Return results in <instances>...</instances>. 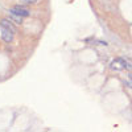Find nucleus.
Masks as SVG:
<instances>
[{
    "label": "nucleus",
    "mask_w": 132,
    "mask_h": 132,
    "mask_svg": "<svg viewBox=\"0 0 132 132\" xmlns=\"http://www.w3.org/2000/svg\"><path fill=\"white\" fill-rule=\"evenodd\" d=\"M128 77H129V79H132V71H129V74H128Z\"/></svg>",
    "instance_id": "nucleus-8"
},
{
    "label": "nucleus",
    "mask_w": 132,
    "mask_h": 132,
    "mask_svg": "<svg viewBox=\"0 0 132 132\" xmlns=\"http://www.w3.org/2000/svg\"><path fill=\"white\" fill-rule=\"evenodd\" d=\"M0 27L2 28H4V29H8V30H11V32H16V28H15V25L11 23V21L8 20V19H2L0 20Z\"/></svg>",
    "instance_id": "nucleus-3"
},
{
    "label": "nucleus",
    "mask_w": 132,
    "mask_h": 132,
    "mask_svg": "<svg viewBox=\"0 0 132 132\" xmlns=\"http://www.w3.org/2000/svg\"><path fill=\"white\" fill-rule=\"evenodd\" d=\"M110 68H111L114 71H122V70H124L126 68L131 70L132 66H131L128 62H126V60H123V58H115L111 63H110Z\"/></svg>",
    "instance_id": "nucleus-1"
},
{
    "label": "nucleus",
    "mask_w": 132,
    "mask_h": 132,
    "mask_svg": "<svg viewBox=\"0 0 132 132\" xmlns=\"http://www.w3.org/2000/svg\"><path fill=\"white\" fill-rule=\"evenodd\" d=\"M9 12H11V13H15V15H19V16H21V17H27V16L30 15L29 11H28L27 8H23L21 5H15V7H12V8L9 9Z\"/></svg>",
    "instance_id": "nucleus-2"
},
{
    "label": "nucleus",
    "mask_w": 132,
    "mask_h": 132,
    "mask_svg": "<svg viewBox=\"0 0 132 132\" xmlns=\"http://www.w3.org/2000/svg\"><path fill=\"white\" fill-rule=\"evenodd\" d=\"M9 19L12 20V21H15V23L19 24V25L23 23V17L19 16V15H15V13H11V12H9Z\"/></svg>",
    "instance_id": "nucleus-5"
},
{
    "label": "nucleus",
    "mask_w": 132,
    "mask_h": 132,
    "mask_svg": "<svg viewBox=\"0 0 132 132\" xmlns=\"http://www.w3.org/2000/svg\"><path fill=\"white\" fill-rule=\"evenodd\" d=\"M126 85H128L131 89H132V81H126Z\"/></svg>",
    "instance_id": "nucleus-7"
},
{
    "label": "nucleus",
    "mask_w": 132,
    "mask_h": 132,
    "mask_svg": "<svg viewBox=\"0 0 132 132\" xmlns=\"http://www.w3.org/2000/svg\"><path fill=\"white\" fill-rule=\"evenodd\" d=\"M2 38L5 42H12V40H13V32L2 28Z\"/></svg>",
    "instance_id": "nucleus-4"
},
{
    "label": "nucleus",
    "mask_w": 132,
    "mask_h": 132,
    "mask_svg": "<svg viewBox=\"0 0 132 132\" xmlns=\"http://www.w3.org/2000/svg\"><path fill=\"white\" fill-rule=\"evenodd\" d=\"M23 3H27V4H30V3H37L40 0H21Z\"/></svg>",
    "instance_id": "nucleus-6"
}]
</instances>
